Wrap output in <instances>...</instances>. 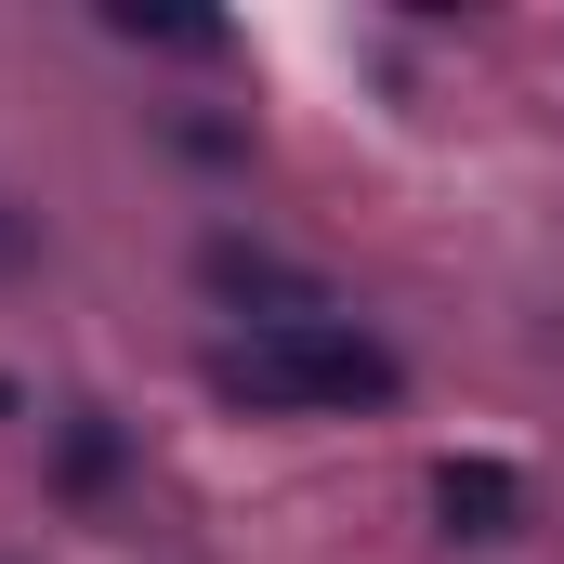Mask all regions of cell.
Segmentation results:
<instances>
[{
  "mask_svg": "<svg viewBox=\"0 0 564 564\" xmlns=\"http://www.w3.org/2000/svg\"><path fill=\"white\" fill-rule=\"evenodd\" d=\"M197 381L250 421H355V408H394L408 368L368 315H315V328H224L197 355Z\"/></svg>",
  "mask_w": 564,
  "mask_h": 564,
  "instance_id": "1",
  "label": "cell"
},
{
  "mask_svg": "<svg viewBox=\"0 0 564 564\" xmlns=\"http://www.w3.org/2000/svg\"><path fill=\"white\" fill-rule=\"evenodd\" d=\"M210 302H224V328H315V315H355L328 276H302V263H276V250H250V237H210Z\"/></svg>",
  "mask_w": 564,
  "mask_h": 564,
  "instance_id": "2",
  "label": "cell"
},
{
  "mask_svg": "<svg viewBox=\"0 0 564 564\" xmlns=\"http://www.w3.org/2000/svg\"><path fill=\"white\" fill-rule=\"evenodd\" d=\"M433 525L446 539H512L525 525V473L512 459H433Z\"/></svg>",
  "mask_w": 564,
  "mask_h": 564,
  "instance_id": "3",
  "label": "cell"
},
{
  "mask_svg": "<svg viewBox=\"0 0 564 564\" xmlns=\"http://www.w3.org/2000/svg\"><path fill=\"white\" fill-rule=\"evenodd\" d=\"M53 473H66V486H106V473H119V421H106V408H66V459H53Z\"/></svg>",
  "mask_w": 564,
  "mask_h": 564,
  "instance_id": "4",
  "label": "cell"
},
{
  "mask_svg": "<svg viewBox=\"0 0 564 564\" xmlns=\"http://www.w3.org/2000/svg\"><path fill=\"white\" fill-rule=\"evenodd\" d=\"M26 250H40V237H26V224H0V263H26Z\"/></svg>",
  "mask_w": 564,
  "mask_h": 564,
  "instance_id": "5",
  "label": "cell"
},
{
  "mask_svg": "<svg viewBox=\"0 0 564 564\" xmlns=\"http://www.w3.org/2000/svg\"><path fill=\"white\" fill-rule=\"evenodd\" d=\"M13 408H26V394H13V381H0V421H13Z\"/></svg>",
  "mask_w": 564,
  "mask_h": 564,
  "instance_id": "6",
  "label": "cell"
}]
</instances>
